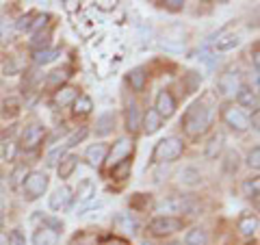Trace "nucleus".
<instances>
[{
    "label": "nucleus",
    "instance_id": "obj_46",
    "mask_svg": "<svg viewBox=\"0 0 260 245\" xmlns=\"http://www.w3.org/2000/svg\"><path fill=\"white\" fill-rule=\"evenodd\" d=\"M251 124H254L251 128H254V130H258V111H254V119H251Z\"/></svg>",
    "mask_w": 260,
    "mask_h": 245
},
{
    "label": "nucleus",
    "instance_id": "obj_25",
    "mask_svg": "<svg viewBox=\"0 0 260 245\" xmlns=\"http://www.w3.org/2000/svg\"><path fill=\"white\" fill-rule=\"evenodd\" d=\"M184 245H208V234L202 228H193L184 236Z\"/></svg>",
    "mask_w": 260,
    "mask_h": 245
},
{
    "label": "nucleus",
    "instance_id": "obj_13",
    "mask_svg": "<svg viewBox=\"0 0 260 245\" xmlns=\"http://www.w3.org/2000/svg\"><path fill=\"white\" fill-rule=\"evenodd\" d=\"M59 243V234L50 230L48 226H42L32 232V245H56Z\"/></svg>",
    "mask_w": 260,
    "mask_h": 245
},
{
    "label": "nucleus",
    "instance_id": "obj_18",
    "mask_svg": "<svg viewBox=\"0 0 260 245\" xmlns=\"http://www.w3.org/2000/svg\"><path fill=\"white\" fill-rule=\"evenodd\" d=\"M78 91L74 87H59L54 94V104H59V107H68V104H72L76 100Z\"/></svg>",
    "mask_w": 260,
    "mask_h": 245
},
{
    "label": "nucleus",
    "instance_id": "obj_41",
    "mask_svg": "<svg viewBox=\"0 0 260 245\" xmlns=\"http://www.w3.org/2000/svg\"><path fill=\"white\" fill-rule=\"evenodd\" d=\"M102 208H104V202H95V204H91V206H85V208L78 213V217H85L87 213H95V215H98V210H102Z\"/></svg>",
    "mask_w": 260,
    "mask_h": 245
},
{
    "label": "nucleus",
    "instance_id": "obj_11",
    "mask_svg": "<svg viewBox=\"0 0 260 245\" xmlns=\"http://www.w3.org/2000/svg\"><path fill=\"white\" fill-rule=\"evenodd\" d=\"M237 102L241 104V107H247V109L258 111V96H256V91L249 85H241L237 89Z\"/></svg>",
    "mask_w": 260,
    "mask_h": 245
},
{
    "label": "nucleus",
    "instance_id": "obj_9",
    "mask_svg": "<svg viewBox=\"0 0 260 245\" xmlns=\"http://www.w3.org/2000/svg\"><path fill=\"white\" fill-rule=\"evenodd\" d=\"M72 189L70 187H59L52 195H50V208L52 210H56V213H61V210H68L70 208V204H72Z\"/></svg>",
    "mask_w": 260,
    "mask_h": 245
},
{
    "label": "nucleus",
    "instance_id": "obj_20",
    "mask_svg": "<svg viewBox=\"0 0 260 245\" xmlns=\"http://www.w3.org/2000/svg\"><path fill=\"white\" fill-rule=\"evenodd\" d=\"M59 54H61V50H56V48H42V50L32 52V61H35L37 65H48V63H52Z\"/></svg>",
    "mask_w": 260,
    "mask_h": 245
},
{
    "label": "nucleus",
    "instance_id": "obj_50",
    "mask_svg": "<svg viewBox=\"0 0 260 245\" xmlns=\"http://www.w3.org/2000/svg\"><path fill=\"white\" fill-rule=\"evenodd\" d=\"M172 245H178V243H172Z\"/></svg>",
    "mask_w": 260,
    "mask_h": 245
},
{
    "label": "nucleus",
    "instance_id": "obj_49",
    "mask_svg": "<svg viewBox=\"0 0 260 245\" xmlns=\"http://www.w3.org/2000/svg\"><path fill=\"white\" fill-rule=\"evenodd\" d=\"M143 245H152V243H148V241H145V243H143Z\"/></svg>",
    "mask_w": 260,
    "mask_h": 245
},
{
    "label": "nucleus",
    "instance_id": "obj_3",
    "mask_svg": "<svg viewBox=\"0 0 260 245\" xmlns=\"http://www.w3.org/2000/svg\"><path fill=\"white\" fill-rule=\"evenodd\" d=\"M48 189V176L44 171H30L24 180V198L26 200H39Z\"/></svg>",
    "mask_w": 260,
    "mask_h": 245
},
{
    "label": "nucleus",
    "instance_id": "obj_28",
    "mask_svg": "<svg viewBox=\"0 0 260 245\" xmlns=\"http://www.w3.org/2000/svg\"><path fill=\"white\" fill-rule=\"evenodd\" d=\"M237 169H239V152L230 150V152L225 154V161H223V171H225L228 176H232Z\"/></svg>",
    "mask_w": 260,
    "mask_h": 245
},
{
    "label": "nucleus",
    "instance_id": "obj_19",
    "mask_svg": "<svg viewBox=\"0 0 260 245\" xmlns=\"http://www.w3.org/2000/svg\"><path fill=\"white\" fill-rule=\"evenodd\" d=\"M113 126H115V115H113V113H104V115H100L95 121V135L98 137L109 135V133H113Z\"/></svg>",
    "mask_w": 260,
    "mask_h": 245
},
{
    "label": "nucleus",
    "instance_id": "obj_32",
    "mask_svg": "<svg viewBox=\"0 0 260 245\" xmlns=\"http://www.w3.org/2000/svg\"><path fill=\"white\" fill-rule=\"evenodd\" d=\"M87 133H89V130L87 128H78V130H74V133H72L68 139H65V148H72V145H78L80 141H83V139L87 137Z\"/></svg>",
    "mask_w": 260,
    "mask_h": 245
},
{
    "label": "nucleus",
    "instance_id": "obj_1",
    "mask_svg": "<svg viewBox=\"0 0 260 245\" xmlns=\"http://www.w3.org/2000/svg\"><path fill=\"white\" fill-rule=\"evenodd\" d=\"M210 119H213V113H210V109L206 107V104L204 102H193L184 113L182 126H184L189 137H200L208 130Z\"/></svg>",
    "mask_w": 260,
    "mask_h": 245
},
{
    "label": "nucleus",
    "instance_id": "obj_27",
    "mask_svg": "<svg viewBox=\"0 0 260 245\" xmlns=\"http://www.w3.org/2000/svg\"><path fill=\"white\" fill-rule=\"evenodd\" d=\"M239 230L245 234V236H251L256 230H258V219L254 215H245V217H241V222H239Z\"/></svg>",
    "mask_w": 260,
    "mask_h": 245
},
{
    "label": "nucleus",
    "instance_id": "obj_26",
    "mask_svg": "<svg viewBox=\"0 0 260 245\" xmlns=\"http://www.w3.org/2000/svg\"><path fill=\"white\" fill-rule=\"evenodd\" d=\"M180 182L186 185V187H195V185H200L202 182V174H200V169H195V167H184L180 171Z\"/></svg>",
    "mask_w": 260,
    "mask_h": 245
},
{
    "label": "nucleus",
    "instance_id": "obj_48",
    "mask_svg": "<svg viewBox=\"0 0 260 245\" xmlns=\"http://www.w3.org/2000/svg\"><path fill=\"white\" fill-rule=\"evenodd\" d=\"M0 245H7V234L0 232Z\"/></svg>",
    "mask_w": 260,
    "mask_h": 245
},
{
    "label": "nucleus",
    "instance_id": "obj_10",
    "mask_svg": "<svg viewBox=\"0 0 260 245\" xmlns=\"http://www.w3.org/2000/svg\"><path fill=\"white\" fill-rule=\"evenodd\" d=\"M107 152H109L107 143H93V145H89V148H87L85 161H87L91 167H100L102 163H104V159H107Z\"/></svg>",
    "mask_w": 260,
    "mask_h": 245
},
{
    "label": "nucleus",
    "instance_id": "obj_43",
    "mask_svg": "<svg viewBox=\"0 0 260 245\" xmlns=\"http://www.w3.org/2000/svg\"><path fill=\"white\" fill-rule=\"evenodd\" d=\"M115 5L117 3H111V0H100V3H95V9H100V11H113V9H115Z\"/></svg>",
    "mask_w": 260,
    "mask_h": 245
},
{
    "label": "nucleus",
    "instance_id": "obj_36",
    "mask_svg": "<svg viewBox=\"0 0 260 245\" xmlns=\"http://www.w3.org/2000/svg\"><path fill=\"white\" fill-rule=\"evenodd\" d=\"M26 176H28L26 165H18V167L13 169V174H11V185H13V187H18L22 180H26Z\"/></svg>",
    "mask_w": 260,
    "mask_h": 245
},
{
    "label": "nucleus",
    "instance_id": "obj_8",
    "mask_svg": "<svg viewBox=\"0 0 260 245\" xmlns=\"http://www.w3.org/2000/svg\"><path fill=\"white\" fill-rule=\"evenodd\" d=\"M154 111L158 113L160 117H172L176 113V100L174 96L167 91V89H162V91L156 96V104H154Z\"/></svg>",
    "mask_w": 260,
    "mask_h": 245
},
{
    "label": "nucleus",
    "instance_id": "obj_30",
    "mask_svg": "<svg viewBox=\"0 0 260 245\" xmlns=\"http://www.w3.org/2000/svg\"><path fill=\"white\" fill-rule=\"evenodd\" d=\"M68 76H70V74H68L65 70H54V72H50V76H48V85L59 89V87L65 83V80H68Z\"/></svg>",
    "mask_w": 260,
    "mask_h": 245
},
{
    "label": "nucleus",
    "instance_id": "obj_37",
    "mask_svg": "<svg viewBox=\"0 0 260 245\" xmlns=\"http://www.w3.org/2000/svg\"><path fill=\"white\" fill-rule=\"evenodd\" d=\"M128 171H130V161H121L119 165H115V167L111 169V174L121 180V178H126V176H128Z\"/></svg>",
    "mask_w": 260,
    "mask_h": 245
},
{
    "label": "nucleus",
    "instance_id": "obj_21",
    "mask_svg": "<svg viewBox=\"0 0 260 245\" xmlns=\"http://www.w3.org/2000/svg\"><path fill=\"white\" fill-rule=\"evenodd\" d=\"M72 104H74V109H72V111H74L76 117H85L93 109V102H91V98H89V96H76V100Z\"/></svg>",
    "mask_w": 260,
    "mask_h": 245
},
{
    "label": "nucleus",
    "instance_id": "obj_2",
    "mask_svg": "<svg viewBox=\"0 0 260 245\" xmlns=\"http://www.w3.org/2000/svg\"><path fill=\"white\" fill-rule=\"evenodd\" d=\"M182 150H184V143L180 137H167L156 143V148L152 152V161L154 163H172L180 157Z\"/></svg>",
    "mask_w": 260,
    "mask_h": 245
},
{
    "label": "nucleus",
    "instance_id": "obj_47",
    "mask_svg": "<svg viewBox=\"0 0 260 245\" xmlns=\"http://www.w3.org/2000/svg\"><path fill=\"white\" fill-rule=\"evenodd\" d=\"M3 159H5V143L0 141V161H3Z\"/></svg>",
    "mask_w": 260,
    "mask_h": 245
},
{
    "label": "nucleus",
    "instance_id": "obj_39",
    "mask_svg": "<svg viewBox=\"0 0 260 245\" xmlns=\"http://www.w3.org/2000/svg\"><path fill=\"white\" fill-rule=\"evenodd\" d=\"M247 165H249L251 169H258V167H260V148H258V145L249 152V157H247Z\"/></svg>",
    "mask_w": 260,
    "mask_h": 245
},
{
    "label": "nucleus",
    "instance_id": "obj_33",
    "mask_svg": "<svg viewBox=\"0 0 260 245\" xmlns=\"http://www.w3.org/2000/svg\"><path fill=\"white\" fill-rule=\"evenodd\" d=\"M50 30H42L37 33L35 37H32V46H35V50H42V48H48V44H50Z\"/></svg>",
    "mask_w": 260,
    "mask_h": 245
},
{
    "label": "nucleus",
    "instance_id": "obj_45",
    "mask_svg": "<svg viewBox=\"0 0 260 245\" xmlns=\"http://www.w3.org/2000/svg\"><path fill=\"white\" fill-rule=\"evenodd\" d=\"M65 9H68L70 13H74V11H78V9H80V5H78V3H74V0H68V3H65Z\"/></svg>",
    "mask_w": 260,
    "mask_h": 245
},
{
    "label": "nucleus",
    "instance_id": "obj_5",
    "mask_svg": "<svg viewBox=\"0 0 260 245\" xmlns=\"http://www.w3.org/2000/svg\"><path fill=\"white\" fill-rule=\"evenodd\" d=\"M130 152H133V141H128L126 137H121V139H117V143H113V148L107 152V159L104 161H107L109 167L113 169L115 165H119L121 161H128Z\"/></svg>",
    "mask_w": 260,
    "mask_h": 245
},
{
    "label": "nucleus",
    "instance_id": "obj_35",
    "mask_svg": "<svg viewBox=\"0 0 260 245\" xmlns=\"http://www.w3.org/2000/svg\"><path fill=\"white\" fill-rule=\"evenodd\" d=\"M18 111H20V104H18V100H15V98H9V100H5V104H3V115H5V117H15V115H18Z\"/></svg>",
    "mask_w": 260,
    "mask_h": 245
},
{
    "label": "nucleus",
    "instance_id": "obj_6",
    "mask_svg": "<svg viewBox=\"0 0 260 245\" xmlns=\"http://www.w3.org/2000/svg\"><path fill=\"white\" fill-rule=\"evenodd\" d=\"M44 137H46V130L44 126H39V124H30L24 128V133H22V148L24 150H35L39 143L44 141Z\"/></svg>",
    "mask_w": 260,
    "mask_h": 245
},
{
    "label": "nucleus",
    "instance_id": "obj_7",
    "mask_svg": "<svg viewBox=\"0 0 260 245\" xmlns=\"http://www.w3.org/2000/svg\"><path fill=\"white\" fill-rule=\"evenodd\" d=\"M223 121L232 130H237V133H243V130L249 128V117L241 109H234V107H228L223 111Z\"/></svg>",
    "mask_w": 260,
    "mask_h": 245
},
{
    "label": "nucleus",
    "instance_id": "obj_23",
    "mask_svg": "<svg viewBox=\"0 0 260 245\" xmlns=\"http://www.w3.org/2000/svg\"><path fill=\"white\" fill-rule=\"evenodd\" d=\"M223 141H225L223 133H217V135L210 137V141L206 145V159H217L219 152H221V148H223Z\"/></svg>",
    "mask_w": 260,
    "mask_h": 245
},
{
    "label": "nucleus",
    "instance_id": "obj_34",
    "mask_svg": "<svg viewBox=\"0 0 260 245\" xmlns=\"http://www.w3.org/2000/svg\"><path fill=\"white\" fill-rule=\"evenodd\" d=\"M13 35H15V24L11 20H5L3 26H0V39L3 42H11Z\"/></svg>",
    "mask_w": 260,
    "mask_h": 245
},
{
    "label": "nucleus",
    "instance_id": "obj_12",
    "mask_svg": "<svg viewBox=\"0 0 260 245\" xmlns=\"http://www.w3.org/2000/svg\"><path fill=\"white\" fill-rule=\"evenodd\" d=\"M141 126H143L145 135H154V133H158V130H160L162 117L154 109H148V111H145V115H143V119H141Z\"/></svg>",
    "mask_w": 260,
    "mask_h": 245
},
{
    "label": "nucleus",
    "instance_id": "obj_24",
    "mask_svg": "<svg viewBox=\"0 0 260 245\" xmlns=\"http://www.w3.org/2000/svg\"><path fill=\"white\" fill-rule=\"evenodd\" d=\"M115 226L119 228V230H124V232H128V234H135L137 232V222L133 217H130V213H119L117 217H115Z\"/></svg>",
    "mask_w": 260,
    "mask_h": 245
},
{
    "label": "nucleus",
    "instance_id": "obj_31",
    "mask_svg": "<svg viewBox=\"0 0 260 245\" xmlns=\"http://www.w3.org/2000/svg\"><path fill=\"white\" fill-rule=\"evenodd\" d=\"M65 150H68V148H65V145H59V148L50 150V152H48V157H46V163H48V165H50V167L59 165V161L65 157Z\"/></svg>",
    "mask_w": 260,
    "mask_h": 245
},
{
    "label": "nucleus",
    "instance_id": "obj_29",
    "mask_svg": "<svg viewBox=\"0 0 260 245\" xmlns=\"http://www.w3.org/2000/svg\"><path fill=\"white\" fill-rule=\"evenodd\" d=\"M239 44H241V39L237 35H228V37L217 39V50L219 52H225V50H232V48H237Z\"/></svg>",
    "mask_w": 260,
    "mask_h": 245
},
{
    "label": "nucleus",
    "instance_id": "obj_40",
    "mask_svg": "<svg viewBox=\"0 0 260 245\" xmlns=\"http://www.w3.org/2000/svg\"><path fill=\"white\" fill-rule=\"evenodd\" d=\"M32 20H35V13H28V15H24V18L15 24V28H20V30H28L30 28V24H32Z\"/></svg>",
    "mask_w": 260,
    "mask_h": 245
},
{
    "label": "nucleus",
    "instance_id": "obj_38",
    "mask_svg": "<svg viewBox=\"0 0 260 245\" xmlns=\"http://www.w3.org/2000/svg\"><path fill=\"white\" fill-rule=\"evenodd\" d=\"M7 245H26V239H24V234H22L20 228L11 230V234L7 236Z\"/></svg>",
    "mask_w": 260,
    "mask_h": 245
},
{
    "label": "nucleus",
    "instance_id": "obj_14",
    "mask_svg": "<svg viewBox=\"0 0 260 245\" xmlns=\"http://www.w3.org/2000/svg\"><path fill=\"white\" fill-rule=\"evenodd\" d=\"M219 91H221V94H234V91H237V89L241 87L239 85V74H237V72H225V74H221V78H219Z\"/></svg>",
    "mask_w": 260,
    "mask_h": 245
},
{
    "label": "nucleus",
    "instance_id": "obj_16",
    "mask_svg": "<svg viewBox=\"0 0 260 245\" xmlns=\"http://www.w3.org/2000/svg\"><path fill=\"white\" fill-rule=\"evenodd\" d=\"M93 195H95V182L89 180V178L80 180L78 189H76V200H78V204H87L89 200H93Z\"/></svg>",
    "mask_w": 260,
    "mask_h": 245
},
{
    "label": "nucleus",
    "instance_id": "obj_4",
    "mask_svg": "<svg viewBox=\"0 0 260 245\" xmlns=\"http://www.w3.org/2000/svg\"><path fill=\"white\" fill-rule=\"evenodd\" d=\"M182 226H184L182 219L172 217V215H160L150 222V232L156 236H165V234H174L178 230H182Z\"/></svg>",
    "mask_w": 260,
    "mask_h": 245
},
{
    "label": "nucleus",
    "instance_id": "obj_17",
    "mask_svg": "<svg viewBox=\"0 0 260 245\" xmlns=\"http://www.w3.org/2000/svg\"><path fill=\"white\" fill-rule=\"evenodd\" d=\"M78 165V159L74 157V154H65V157L59 161V165H56V171H59V178H70L72 174H74V169Z\"/></svg>",
    "mask_w": 260,
    "mask_h": 245
},
{
    "label": "nucleus",
    "instance_id": "obj_22",
    "mask_svg": "<svg viewBox=\"0 0 260 245\" xmlns=\"http://www.w3.org/2000/svg\"><path fill=\"white\" fill-rule=\"evenodd\" d=\"M145 80H148V74H145L143 68H135V70L128 74V83H130V87H133L135 91H143Z\"/></svg>",
    "mask_w": 260,
    "mask_h": 245
},
{
    "label": "nucleus",
    "instance_id": "obj_44",
    "mask_svg": "<svg viewBox=\"0 0 260 245\" xmlns=\"http://www.w3.org/2000/svg\"><path fill=\"white\" fill-rule=\"evenodd\" d=\"M102 245H128L124 239H117V236H111V239L102 241Z\"/></svg>",
    "mask_w": 260,
    "mask_h": 245
},
{
    "label": "nucleus",
    "instance_id": "obj_15",
    "mask_svg": "<svg viewBox=\"0 0 260 245\" xmlns=\"http://www.w3.org/2000/svg\"><path fill=\"white\" fill-rule=\"evenodd\" d=\"M126 128H128V133H137L141 128V113H139L137 102H130L126 107Z\"/></svg>",
    "mask_w": 260,
    "mask_h": 245
},
{
    "label": "nucleus",
    "instance_id": "obj_42",
    "mask_svg": "<svg viewBox=\"0 0 260 245\" xmlns=\"http://www.w3.org/2000/svg\"><path fill=\"white\" fill-rule=\"evenodd\" d=\"M165 9H169V11H182L184 9V3L182 0H165Z\"/></svg>",
    "mask_w": 260,
    "mask_h": 245
}]
</instances>
